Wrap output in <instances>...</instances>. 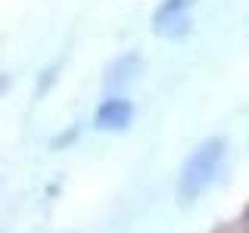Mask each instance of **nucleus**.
Masks as SVG:
<instances>
[{"label":"nucleus","mask_w":249,"mask_h":233,"mask_svg":"<svg viewBox=\"0 0 249 233\" xmlns=\"http://www.w3.org/2000/svg\"><path fill=\"white\" fill-rule=\"evenodd\" d=\"M221 159H224V140L221 137H212L193 150V155L187 159V165L181 171V196L187 202L196 199L215 181L218 168H221Z\"/></svg>","instance_id":"1"},{"label":"nucleus","mask_w":249,"mask_h":233,"mask_svg":"<svg viewBox=\"0 0 249 233\" xmlns=\"http://www.w3.org/2000/svg\"><path fill=\"white\" fill-rule=\"evenodd\" d=\"M131 115H134V109H131L128 100H119V97H112V100H106L103 106L97 109V128L100 131H124L131 124Z\"/></svg>","instance_id":"3"},{"label":"nucleus","mask_w":249,"mask_h":233,"mask_svg":"<svg viewBox=\"0 0 249 233\" xmlns=\"http://www.w3.org/2000/svg\"><path fill=\"white\" fill-rule=\"evenodd\" d=\"M193 6L196 0H162L153 16V28L162 37H184L193 25Z\"/></svg>","instance_id":"2"}]
</instances>
